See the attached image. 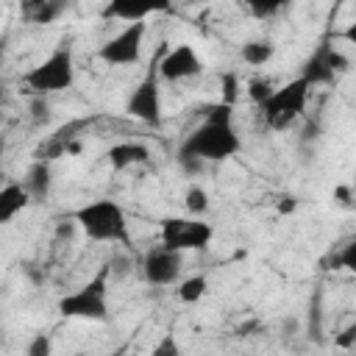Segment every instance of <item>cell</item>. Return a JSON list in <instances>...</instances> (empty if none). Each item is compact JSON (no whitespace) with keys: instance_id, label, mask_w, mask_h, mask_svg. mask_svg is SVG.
Instances as JSON below:
<instances>
[{"instance_id":"cb8c5ba5","label":"cell","mask_w":356,"mask_h":356,"mask_svg":"<svg viewBox=\"0 0 356 356\" xmlns=\"http://www.w3.org/2000/svg\"><path fill=\"white\" fill-rule=\"evenodd\" d=\"M337 264H339V267H345V270H350V273H356V236L342 248V253H339Z\"/></svg>"},{"instance_id":"5b68a950","label":"cell","mask_w":356,"mask_h":356,"mask_svg":"<svg viewBox=\"0 0 356 356\" xmlns=\"http://www.w3.org/2000/svg\"><path fill=\"white\" fill-rule=\"evenodd\" d=\"M159 234H161V248L186 253V250L209 248L214 228L209 222H203L200 217H164Z\"/></svg>"},{"instance_id":"6da1fadb","label":"cell","mask_w":356,"mask_h":356,"mask_svg":"<svg viewBox=\"0 0 356 356\" xmlns=\"http://www.w3.org/2000/svg\"><path fill=\"white\" fill-rule=\"evenodd\" d=\"M72 220L78 222V228L95 239V242H131L128 234V217L122 211V206L117 200H92L81 209L72 211Z\"/></svg>"},{"instance_id":"d6986e66","label":"cell","mask_w":356,"mask_h":356,"mask_svg":"<svg viewBox=\"0 0 356 356\" xmlns=\"http://www.w3.org/2000/svg\"><path fill=\"white\" fill-rule=\"evenodd\" d=\"M273 92H275V89H273V83H270L267 78H253V81L248 83V95H250V100H253L256 106H264Z\"/></svg>"},{"instance_id":"9c48e42d","label":"cell","mask_w":356,"mask_h":356,"mask_svg":"<svg viewBox=\"0 0 356 356\" xmlns=\"http://www.w3.org/2000/svg\"><path fill=\"white\" fill-rule=\"evenodd\" d=\"M200 72H203V61L192 44H178V47H170L161 53L159 75L164 81H186V78H195Z\"/></svg>"},{"instance_id":"52a82bcc","label":"cell","mask_w":356,"mask_h":356,"mask_svg":"<svg viewBox=\"0 0 356 356\" xmlns=\"http://www.w3.org/2000/svg\"><path fill=\"white\" fill-rule=\"evenodd\" d=\"M167 47H161L156 56H153V61H150V70H147V75L139 81V86L131 92V97H128V103H125V111L131 114V117H136V120H142L145 125H159L161 122V95H159V61H161V53H164Z\"/></svg>"},{"instance_id":"7a4b0ae2","label":"cell","mask_w":356,"mask_h":356,"mask_svg":"<svg viewBox=\"0 0 356 356\" xmlns=\"http://www.w3.org/2000/svg\"><path fill=\"white\" fill-rule=\"evenodd\" d=\"M108 261H103L81 289L58 298V314L61 317H78V320H106L108 317Z\"/></svg>"},{"instance_id":"f1b7e54d","label":"cell","mask_w":356,"mask_h":356,"mask_svg":"<svg viewBox=\"0 0 356 356\" xmlns=\"http://www.w3.org/2000/svg\"><path fill=\"white\" fill-rule=\"evenodd\" d=\"M334 342H337V348H356V325H348Z\"/></svg>"},{"instance_id":"ac0fdd59","label":"cell","mask_w":356,"mask_h":356,"mask_svg":"<svg viewBox=\"0 0 356 356\" xmlns=\"http://www.w3.org/2000/svg\"><path fill=\"white\" fill-rule=\"evenodd\" d=\"M184 206H186V211L195 214V217L206 214V211H209V192H206L203 186L192 184V186L186 189V195H184Z\"/></svg>"},{"instance_id":"ffe728a7","label":"cell","mask_w":356,"mask_h":356,"mask_svg":"<svg viewBox=\"0 0 356 356\" xmlns=\"http://www.w3.org/2000/svg\"><path fill=\"white\" fill-rule=\"evenodd\" d=\"M234 120V106L231 103H211L206 106V122H220V125H231Z\"/></svg>"},{"instance_id":"7402d4cb","label":"cell","mask_w":356,"mask_h":356,"mask_svg":"<svg viewBox=\"0 0 356 356\" xmlns=\"http://www.w3.org/2000/svg\"><path fill=\"white\" fill-rule=\"evenodd\" d=\"M50 353H53V342H50L47 334H36V337H31L25 356H50Z\"/></svg>"},{"instance_id":"ba28073f","label":"cell","mask_w":356,"mask_h":356,"mask_svg":"<svg viewBox=\"0 0 356 356\" xmlns=\"http://www.w3.org/2000/svg\"><path fill=\"white\" fill-rule=\"evenodd\" d=\"M145 33H147V22H131L125 25L117 36H111L108 42L100 44L97 58L108 67H128V64H139L142 58V44H145Z\"/></svg>"},{"instance_id":"3957f363","label":"cell","mask_w":356,"mask_h":356,"mask_svg":"<svg viewBox=\"0 0 356 356\" xmlns=\"http://www.w3.org/2000/svg\"><path fill=\"white\" fill-rule=\"evenodd\" d=\"M239 136L234 125H220V122H200L181 145L178 156H195L200 161H225L239 153Z\"/></svg>"},{"instance_id":"d4e9b609","label":"cell","mask_w":356,"mask_h":356,"mask_svg":"<svg viewBox=\"0 0 356 356\" xmlns=\"http://www.w3.org/2000/svg\"><path fill=\"white\" fill-rule=\"evenodd\" d=\"M245 8H248L253 17H273V14L281 11V3H259V0H250Z\"/></svg>"},{"instance_id":"e575fe53","label":"cell","mask_w":356,"mask_h":356,"mask_svg":"<svg viewBox=\"0 0 356 356\" xmlns=\"http://www.w3.org/2000/svg\"><path fill=\"white\" fill-rule=\"evenodd\" d=\"M108 356H125V348H120V350H114V353H108Z\"/></svg>"},{"instance_id":"5bb4252c","label":"cell","mask_w":356,"mask_h":356,"mask_svg":"<svg viewBox=\"0 0 356 356\" xmlns=\"http://www.w3.org/2000/svg\"><path fill=\"white\" fill-rule=\"evenodd\" d=\"M28 203L31 195L22 184H6L0 189V222H11V217H17Z\"/></svg>"},{"instance_id":"7c38bea8","label":"cell","mask_w":356,"mask_h":356,"mask_svg":"<svg viewBox=\"0 0 356 356\" xmlns=\"http://www.w3.org/2000/svg\"><path fill=\"white\" fill-rule=\"evenodd\" d=\"M111 170H125V167H134V164H147L150 161V150L139 142H120V145H111L108 153H106Z\"/></svg>"},{"instance_id":"30bf717a","label":"cell","mask_w":356,"mask_h":356,"mask_svg":"<svg viewBox=\"0 0 356 356\" xmlns=\"http://www.w3.org/2000/svg\"><path fill=\"white\" fill-rule=\"evenodd\" d=\"M184 270V256L175 253V250H167V248H153L145 261H142V273H145V281L153 284V286H167V284H175L178 275Z\"/></svg>"},{"instance_id":"9a60e30c","label":"cell","mask_w":356,"mask_h":356,"mask_svg":"<svg viewBox=\"0 0 356 356\" xmlns=\"http://www.w3.org/2000/svg\"><path fill=\"white\" fill-rule=\"evenodd\" d=\"M153 11H156V6H136V3L117 0V3H108L103 8V17H117V19H125L131 25V22H145V17Z\"/></svg>"},{"instance_id":"4fadbf2b","label":"cell","mask_w":356,"mask_h":356,"mask_svg":"<svg viewBox=\"0 0 356 356\" xmlns=\"http://www.w3.org/2000/svg\"><path fill=\"white\" fill-rule=\"evenodd\" d=\"M50 184H53V172H50V164L47 161H33L28 167V172H25V181H22V186L31 195V200H36V203L47 200Z\"/></svg>"},{"instance_id":"4316f807","label":"cell","mask_w":356,"mask_h":356,"mask_svg":"<svg viewBox=\"0 0 356 356\" xmlns=\"http://www.w3.org/2000/svg\"><path fill=\"white\" fill-rule=\"evenodd\" d=\"M108 270H111V281H114V278H125L128 270H131V261H128L125 256H111V259H108Z\"/></svg>"},{"instance_id":"277c9868","label":"cell","mask_w":356,"mask_h":356,"mask_svg":"<svg viewBox=\"0 0 356 356\" xmlns=\"http://www.w3.org/2000/svg\"><path fill=\"white\" fill-rule=\"evenodd\" d=\"M25 86L31 92H36L39 97L50 95V92H64L75 83V58H72V47L64 39L44 61H39L33 70H28L22 75Z\"/></svg>"},{"instance_id":"8992f818","label":"cell","mask_w":356,"mask_h":356,"mask_svg":"<svg viewBox=\"0 0 356 356\" xmlns=\"http://www.w3.org/2000/svg\"><path fill=\"white\" fill-rule=\"evenodd\" d=\"M309 81H303L300 75L289 83H284L281 89H275L270 95V100L264 106H259V111L264 114V120L273 125V128H286L292 120H298L306 108V100H309Z\"/></svg>"},{"instance_id":"1f68e13d","label":"cell","mask_w":356,"mask_h":356,"mask_svg":"<svg viewBox=\"0 0 356 356\" xmlns=\"http://www.w3.org/2000/svg\"><path fill=\"white\" fill-rule=\"evenodd\" d=\"M295 209H298V200H295L292 195H284V197L278 200V211H281V214H292Z\"/></svg>"},{"instance_id":"83f0119b","label":"cell","mask_w":356,"mask_h":356,"mask_svg":"<svg viewBox=\"0 0 356 356\" xmlns=\"http://www.w3.org/2000/svg\"><path fill=\"white\" fill-rule=\"evenodd\" d=\"M178 161H181V167H184L189 175H200L203 167H206V161H200V159H195V156H178Z\"/></svg>"},{"instance_id":"d6a6232c","label":"cell","mask_w":356,"mask_h":356,"mask_svg":"<svg viewBox=\"0 0 356 356\" xmlns=\"http://www.w3.org/2000/svg\"><path fill=\"white\" fill-rule=\"evenodd\" d=\"M339 36H342L345 42H350V44H356V22H350V25H348V28H345V31H342Z\"/></svg>"},{"instance_id":"836d02e7","label":"cell","mask_w":356,"mask_h":356,"mask_svg":"<svg viewBox=\"0 0 356 356\" xmlns=\"http://www.w3.org/2000/svg\"><path fill=\"white\" fill-rule=\"evenodd\" d=\"M337 197H339V203H348V186H339L337 189Z\"/></svg>"},{"instance_id":"e0dca14e","label":"cell","mask_w":356,"mask_h":356,"mask_svg":"<svg viewBox=\"0 0 356 356\" xmlns=\"http://www.w3.org/2000/svg\"><path fill=\"white\" fill-rule=\"evenodd\" d=\"M206 289H209L206 275H192V278H184V281L178 284L175 295H178V300H184V303H197V300L206 295Z\"/></svg>"},{"instance_id":"4dcf8cb0","label":"cell","mask_w":356,"mask_h":356,"mask_svg":"<svg viewBox=\"0 0 356 356\" xmlns=\"http://www.w3.org/2000/svg\"><path fill=\"white\" fill-rule=\"evenodd\" d=\"M75 220H61L58 225H56V239H72V234H75Z\"/></svg>"},{"instance_id":"8fae6325","label":"cell","mask_w":356,"mask_h":356,"mask_svg":"<svg viewBox=\"0 0 356 356\" xmlns=\"http://www.w3.org/2000/svg\"><path fill=\"white\" fill-rule=\"evenodd\" d=\"M328 50H331V44L325 42V44H320L306 61H303V67H300V78L303 81H309V86H317V83H331L334 81V70H331V64H328Z\"/></svg>"},{"instance_id":"603a6c76","label":"cell","mask_w":356,"mask_h":356,"mask_svg":"<svg viewBox=\"0 0 356 356\" xmlns=\"http://www.w3.org/2000/svg\"><path fill=\"white\" fill-rule=\"evenodd\" d=\"M33 22H50L53 17H58L61 11H64V6L61 3H36L33 6Z\"/></svg>"},{"instance_id":"484cf974","label":"cell","mask_w":356,"mask_h":356,"mask_svg":"<svg viewBox=\"0 0 356 356\" xmlns=\"http://www.w3.org/2000/svg\"><path fill=\"white\" fill-rule=\"evenodd\" d=\"M31 117H33V122H47L50 120V103L44 97H36L31 103Z\"/></svg>"},{"instance_id":"2e32d148","label":"cell","mask_w":356,"mask_h":356,"mask_svg":"<svg viewBox=\"0 0 356 356\" xmlns=\"http://www.w3.org/2000/svg\"><path fill=\"white\" fill-rule=\"evenodd\" d=\"M273 56H275V44L270 39H253V42H245L242 44V58L248 64H253V67L267 64Z\"/></svg>"},{"instance_id":"44dd1931","label":"cell","mask_w":356,"mask_h":356,"mask_svg":"<svg viewBox=\"0 0 356 356\" xmlns=\"http://www.w3.org/2000/svg\"><path fill=\"white\" fill-rule=\"evenodd\" d=\"M150 356H181V345L172 334H161V339L153 345Z\"/></svg>"},{"instance_id":"f546056e","label":"cell","mask_w":356,"mask_h":356,"mask_svg":"<svg viewBox=\"0 0 356 356\" xmlns=\"http://www.w3.org/2000/svg\"><path fill=\"white\" fill-rule=\"evenodd\" d=\"M222 89H225L222 103H231V106H234V97H236V78H234V75H225V78H222Z\"/></svg>"}]
</instances>
